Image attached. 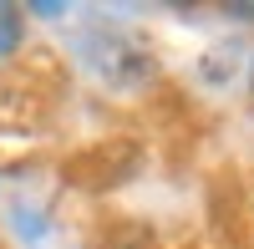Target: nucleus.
Segmentation results:
<instances>
[{"label":"nucleus","instance_id":"obj_1","mask_svg":"<svg viewBox=\"0 0 254 249\" xmlns=\"http://www.w3.org/2000/svg\"><path fill=\"white\" fill-rule=\"evenodd\" d=\"M81 61L97 76V87H107V92H142L153 81V71H158L153 51L137 36L112 31V26H92L81 36Z\"/></svg>","mask_w":254,"mask_h":249},{"label":"nucleus","instance_id":"obj_2","mask_svg":"<svg viewBox=\"0 0 254 249\" xmlns=\"http://www.w3.org/2000/svg\"><path fill=\"white\" fill-rule=\"evenodd\" d=\"M102 249H163V244H158V234L147 229V224L122 219V224H107V229H102Z\"/></svg>","mask_w":254,"mask_h":249},{"label":"nucleus","instance_id":"obj_3","mask_svg":"<svg viewBox=\"0 0 254 249\" xmlns=\"http://www.w3.org/2000/svg\"><path fill=\"white\" fill-rule=\"evenodd\" d=\"M20 31H26V15H20L15 5H0V56L20 46Z\"/></svg>","mask_w":254,"mask_h":249},{"label":"nucleus","instance_id":"obj_4","mask_svg":"<svg viewBox=\"0 0 254 249\" xmlns=\"http://www.w3.org/2000/svg\"><path fill=\"white\" fill-rule=\"evenodd\" d=\"M249 92H254V66H249Z\"/></svg>","mask_w":254,"mask_h":249}]
</instances>
